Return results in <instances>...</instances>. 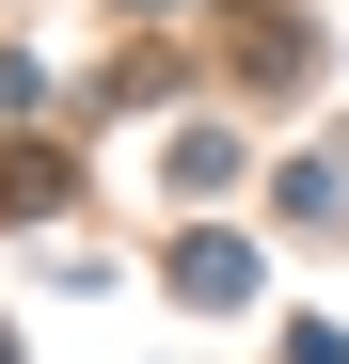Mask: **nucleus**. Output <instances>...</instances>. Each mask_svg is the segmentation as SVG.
Wrapping results in <instances>:
<instances>
[{
  "label": "nucleus",
  "mask_w": 349,
  "mask_h": 364,
  "mask_svg": "<svg viewBox=\"0 0 349 364\" xmlns=\"http://www.w3.org/2000/svg\"><path fill=\"white\" fill-rule=\"evenodd\" d=\"M174 285H191V301H239L254 269H239V237H191V254H174Z\"/></svg>",
  "instance_id": "f257e3e1"
}]
</instances>
